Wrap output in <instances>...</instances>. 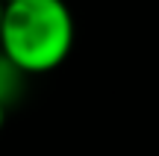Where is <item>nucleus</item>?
Returning a JSON list of instances; mask_svg holds the SVG:
<instances>
[{
  "instance_id": "1",
  "label": "nucleus",
  "mask_w": 159,
  "mask_h": 156,
  "mask_svg": "<svg viewBox=\"0 0 159 156\" xmlns=\"http://www.w3.org/2000/svg\"><path fill=\"white\" fill-rule=\"evenodd\" d=\"M74 47V15L65 0H15L3 9L0 50L24 74H50Z\"/></svg>"
},
{
  "instance_id": "2",
  "label": "nucleus",
  "mask_w": 159,
  "mask_h": 156,
  "mask_svg": "<svg viewBox=\"0 0 159 156\" xmlns=\"http://www.w3.org/2000/svg\"><path fill=\"white\" fill-rule=\"evenodd\" d=\"M24 80H27V74H24V71L18 68V65L12 62L3 50H0V103H3L6 109H9L12 103L21 100V94H24Z\"/></svg>"
},
{
  "instance_id": "3",
  "label": "nucleus",
  "mask_w": 159,
  "mask_h": 156,
  "mask_svg": "<svg viewBox=\"0 0 159 156\" xmlns=\"http://www.w3.org/2000/svg\"><path fill=\"white\" fill-rule=\"evenodd\" d=\"M6 112H9V109H6V106L0 103V130H3V124H6Z\"/></svg>"
},
{
  "instance_id": "4",
  "label": "nucleus",
  "mask_w": 159,
  "mask_h": 156,
  "mask_svg": "<svg viewBox=\"0 0 159 156\" xmlns=\"http://www.w3.org/2000/svg\"><path fill=\"white\" fill-rule=\"evenodd\" d=\"M3 9L6 6H3V0H0V27H3Z\"/></svg>"
},
{
  "instance_id": "5",
  "label": "nucleus",
  "mask_w": 159,
  "mask_h": 156,
  "mask_svg": "<svg viewBox=\"0 0 159 156\" xmlns=\"http://www.w3.org/2000/svg\"><path fill=\"white\" fill-rule=\"evenodd\" d=\"M6 3H15V0H3V6H6Z\"/></svg>"
}]
</instances>
